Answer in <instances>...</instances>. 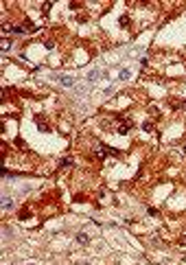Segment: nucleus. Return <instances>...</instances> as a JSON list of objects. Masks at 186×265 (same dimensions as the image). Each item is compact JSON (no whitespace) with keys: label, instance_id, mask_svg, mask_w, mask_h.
I'll return each instance as SVG.
<instances>
[{"label":"nucleus","instance_id":"f257e3e1","mask_svg":"<svg viewBox=\"0 0 186 265\" xmlns=\"http://www.w3.org/2000/svg\"><path fill=\"white\" fill-rule=\"evenodd\" d=\"M0 204H2V208H4V210H11V208H13V202H11V197H9V195H2Z\"/></svg>","mask_w":186,"mask_h":265},{"label":"nucleus","instance_id":"f03ea898","mask_svg":"<svg viewBox=\"0 0 186 265\" xmlns=\"http://www.w3.org/2000/svg\"><path fill=\"white\" fill-rule=\"evenodd\" d=\"M57 79H59V83L64 85V88H72V85H74V79L72 77H57Z\"/></svg>","mask_w":186,"mask_h":265},{"label":"nucleus","instance_id":"7ed1b4c3","mask_svg":"<svg viewBox=\"0 0 186 265\" xmlns=\"http://www.w3.org/2000/svg\"><path fill=\"white\" fill-rule=\"evenodd\" d=\"M101 77H103V72H101V70H92V72H90V75L85 77V79H88V81L92 83V81H96V79H101Z\"/></svg>","mask_w":186,"mask_h":265},{"label":"nucleus","instance_id":"20e7f679","mask_svg":"<svg viewBox=\"0 0 186 265\" xmlns=\"http://www.w3.org/2000/svg\"><path fill=\"white\" fill-rule=\"evenodd\" d=\"M129 77H132V72H129L127 68H125V70H121V75H118V79H121V81H127Z\"/></svg>","mask_w":186,"mask_h":265},{"label":"nucleus","instance_id":"39448f33","mask_svg":"<svg viewBox=\"0 0 186 265\" xmlns=\"http://www.w3.org/2000/svg\"><path fill=\"white\" fill-rule=\"evenodd\" d=\"M70 164H72V160H70V158H64V160L59 162V167H70Z\"/></svg>","mask_w":186,"mask_h":265},{"label":"nucleus","instance_id":"423d86ee","mask_svg":"<svg viewBox=\"0 0 186 265\" xmlns=\"http://www.w3.org/2000/svg\"><path fill=\"white\" fill-rule=\"evenodd\" d=\"M77 241L79 243H88V235H77Z\"/></svg>","mask_w":186,"mask_h":265},{"label":"nucleus","instance_id":"0eeeda50","mask_svg":"<svg viewBox=\"0 0 186 265\" xmlns=\"http://www.w3.org/2000/svg\"><path fill=\"white\" fill-rule=\"evenodd\" d=\"M13 33L15 35H22L24 33V26H13Z\"/></svg>","mask_w":186,"mask_h":265},{"label":"nucleus","instance_id":"6e6552de","mask_svg":"<svg viewBox=\"0 0 186 265\" xmlns=\"http://www.w3.org/2000/svg\"><path fill=\"white\" fill-rule=\"evenodd\" d=\"M9 46H11V42L9 40H2V51H9Z\"/></svg>","mask_w":186,"mask_h":265},{"label":"nucleus","instance_id":"1a4fd4ad","mask_svg":"<svg viewBox=\"0 0 186 265\" xmlns=\"http://www.w3.org/2000/svg\"><path fill=\"white\" fill-rule=\"evenodd\" d=\"M118 132H121V134H127V132H129V125H121Z\"/></svg>","mask_w":186,"mask_h":265},{"label":"nucleus","instance_id":"9d476101","mask_svg":"<svg viewBox=\"0 0 186 265\" xmlns=\"http://www.w3.org/2000/svg\"><path fill=\"white\" fill-rule=\"evenodd\" d=\"M142 129H145V132H151L153 125H151V123H145V125H142Z\"/></svg>","mask_w":186,"mask_h":265},{"label":"nucleus","instance_id":"9b49d317","mask_svg":"<svg viewBox=\"0 0 186 265\" xmlns=\"http://www.w3.org/2000/svg\"><path fill=\"white\" fill-rule=\"evenodd\" d=\"M179 243H182V245H186V237H182V239H179Z\"/></svg>","mask_w":186,"mask_h":265},{"label":"nucleus","instance_id":"f8f14e48","mask_svg":"<svg viewBox=\"0 0 186 265\" xmlns=\"http://www.w3.org/2000/svg\"><path fill=\"white\" fill-rule=\"evenodd\" d=\"M81 265H90V263H81Z\"/></svg>","mask_w":186,"mask_h":265},{"label":"nucleus","instance_id":"ddd939ff","mask_svg":"<svg viewBox=\"0 0 186 265\" xmlns=\"http://www.w3.org/2000/svg\"><path fill=\"white\" fill-rule=\"evenodd\" d=\"M29 265H35V263H29Z\"/></svg>","mask_w":186,"mask_h":265}]
</instances>
